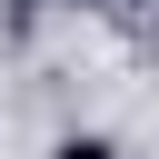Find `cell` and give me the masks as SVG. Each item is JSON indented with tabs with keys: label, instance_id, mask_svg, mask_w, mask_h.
Segmentation results:
<instances>
[{
	"label": "cell",
	"instance_id": "6da1fadb",
	"mask_svg": "<svg viewBox=\"0 0 159 159\" xmlns=\"http://www.w3.org/2000/svg\"><path fill=\"white\" fill-rule=\"evenodd\" d=\"M50 159H119V149H109V139H99V129H70V139H60V149H50Z\"/></svg>",
	"mask_w": 159,
	"mask_h": 159
}]
</instances>
